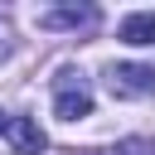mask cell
<instances>
[{"label": "cell", "instance_id": "7", "mask_svg": "<svg viewBox=\"0 0 155 155\" xmlns=\"http://www.w3.org/2000/svg\"><path fill=\"white\" fill-rule=\"evenodd\" d=\"M0 131H5V116H0Z\"/></svg>", "mask_w": 155, "mask_h": 155}, {"label": "cell", "instance_id": "1", "mask_svg": "<svg viewBox=\"0 0 155 155\" xmlns=\"http://www.w3.org/2000/svg\"><path fill=\"white\" fill-rule=\"evenodd\" d=\"M53 111H58L63 121H82V116L92 111V92H87V82H82V78H73V73H58Z\"/></svg>", "mask_w": 155, "mask_h": 155}, {"label": "cell", "instance_id": "6", "mask_svg": "<svg viewBox=\"0 0 155 155\" xmlns=\"http://www.w3.org/2000/svg\"><path fill=\"white\" fill-rule=\"evenodd\" d=\"M116 155H155V145H150V140H140V136H131V140H121V145H116Z\"/></svg>", "mask_w": 155, "mask_h": 155}, {"label": "cell", "instance_id": "3", "mask_svg": "<svg viewBox=\"0 0 155 155\" xmlns=\"http://www.w3.org/2000/svg\"><path fill=\"white\" fill-rule=\"evenodd\" d=\"M5 136H10L15 155H39V150L48 145V136H44L39 121H29V116H10V121H5Z\"/></svg>", "mask_w": 155, "mask_h": 155}, {"label": "cell", "instance_id": "4", "mask_svg": "<svg viewBox=\"0 0 155 155\" xmlns=\"http://www.w3.org/2000/svg\"><path fill=\"white\" fill-rule=\"evenodd\" d=\"M121 44H136V48L155 44V15H126L121 19Z\"/></svg>", "mask_w": 155, "mask_h": 155}, {"label": "cell", "instance_id": "5", "mask_svg": "<svg viewBox=\"0 0 155 155\" xmlns=\"http://www.w3.org/2000/svg\"><path fill=\"white\" fill-rule=\"evenodd\" d=\"M92 19H97V10H53L44 24H53V29L68 24V29H78V24H92Z\"/></svg>", "mask_w": 155, "mask_h": 155}, {"label": "cell", "instance_id": "2", "mask_svg": "<svg viewBox=\"0 0 155 155\" xmlns=\"http://www.w3.org/2000/svg\"><path fill=\"white\" fill-rule=\"evenodd\" d=\"M111 92L116 97H155V68H145V63H116L111 68Z\"/></svg>", "mask_w": 155, "mask_h": 155}]
</instances>
